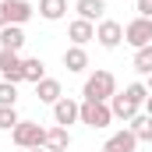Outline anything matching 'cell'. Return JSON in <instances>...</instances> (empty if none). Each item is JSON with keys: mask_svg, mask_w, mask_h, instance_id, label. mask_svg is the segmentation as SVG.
Masks as SVG:
<instances>
[{"mask_svg": "<svg viewBox=\"0 0 152 152\" xmlns=\"http://www.w3.org/2000/svg\"><path fill=\"white\" fill-rule=\"evenodd\" d=\"M81 96L92 99V103H110V99L117 96V78L110 75V71H96V75H88Z\"/></svg>", "mask_w": 152, "mask_h": 152, "instance_id": "obj_1", "label": "cell"}, {"mask_svg": "<svg viewBox=\"0 0 152 152\" xmlns=\"http://www.w3.org/2000/svg\"><path fill=\"white\" fill-rule=\"evenodd\" d=\"M11 142L18 149H46V127L36 120H21L14 131H11Z\"/></svg>", "mask_w": 152, "mask_h": 152, "instance_id": "obj_2", "label": "cell"}, {"mask_svg": "<svg viewBox=\"0 0 152 152\" xmlns=\"http://www.w3.org/2000/svg\"><path fill=\"white\" fill-rule=\"evenodd\" d=\"M81 124H85V127H96V131L110 127V124H113V110H110V103L81 99Z\"/></svg>", "mask_w": 152, "mask_h": 152, "instance_id": "obj_3", "label": "cell"}, {"mask_svg": "<svg viewBox=\"0 0 152 152\" xmlns=\"http://www.w3.org/2000/svg\"><path fill=\"white\" fill-rule=\"evenodd\" d=\"M124 42L127 46H134V50H142V46H149L152 42V18H131L127 25H124Z\"/></svg>", "mask_w": 152, "mask_h": 152, "instance_id": "obj_4", "label": "cell"}, {"mask_svg": "<svg viewBox=\"0 0 152 152\" xmlns=\"http://www.w3.org/2000/svg\"><path fill=\"white\" fill-rule=\"evenodd\" d=\"M96 39H99L103 50H117V46L124 42V25L113 21V18H103V21L96 25Z\"/></svg>", "mask_w": 152, "mask_h": 152, "instance_id": "obj_5", "label": "cell"}, {"mask_svg": "<svg viewBox=\"0 0 152 152\" xmlns=\"http://www.w3.org/2000/svg\"><path fill=\"white\" fill-rule=\"evenodd\" d=\"M0 81H11V85L25 81V71H21V53H14V50H0Z\"/></svg>", "mask_w": 152, "mask_h": 152, "instance_id": "obj_6", "label": "cell"}, {"mask_svg": "<svg viewBox=\"0 0 152 152\" xmlns=\"http://www.w3.org/2000/svg\"><path fill=\"white\" fill-rule=\"evenodd\" d=\"M53 124H60V127L81 124V103H75L71 96H64L60 103H53Z\"/></svg>", "mask_w": 152, "mask_h": 152, "instance_id": "obj_7", "label": "cell"}, {"mask_svg": "<svg viewBox=\"0 0 152 152\" xmlns=\"http://www.w3.org/2000/svg\"><path fill=\"white\" fill-rule=\"evenodd\" d=\"M4 14H7V25H25L36 14V7L28 0H4Z\"/></svg>", "mask_w": 152, "mask_h": 152, "instance_id": "obj_8", "label": "cell"}, {"mask_svg": "<svg viewBox=\"0 0 152 152\" xmlns=\"http://www.w3.org/2000/svg\"><path fill=\"white\" fill-rule=\"evenodd\" d=\"M138 149V138L131 134V127H124V131H113L106 142H103V152H134Z\"/></svg>", "mask_w": 152, "mask_h": 152, "instance_id": "obj_9", "label": "cell"}, {"mask_svg": "<svg viewBox=\"0 0 152 152\" xmlns=\"http://www.w3.org/2000/svg\"><path fill=\"white\" fill-rule=\"evenodd\" d=\"M67 39H71V46H85V42L96 39V25L85 21V18H75V21L67 25Z\"/></svg>", "mask_w": 152, "mask_h": 152, "instance_id": "obj_10", "label": "cell"}, {"mask_svg": "<svg viewBox=\"0 0 152 152\" xmlns=\"http://www.w3.org/2000/svg\"><path fill=\"white\" fill-rule=\"evenodd\" d=\"M110 110H113V120H124V124H131L134 117L142 113V110H138V106H134V103H131L124 92H117L113 99H110Z\"/></svg>", "mask_w": 152, "mask_h": 152, "instance_id": "obj_11", "label": "cell"}, {"mask_svg": "<svg viewBox=\"0 0 152 152\" xmlns=\"http://www.w3.org/2000/svg\"><path fill=\"white\" fill-rule=\"evenodd\" d=\"M75 11H78V18H85V21L99 25V21L106 18V0H78Z\"/></svg>", "mask_w": 152, "mask_h": 152, "instance_id": "obj_12", "label": "cell"}, {"mask_svg": "<svg viewBox=\"0 0 152 152\" xmlns=\"http://www.w3.org/2000/svg\"><path fill=\"white\" fill-rule=\"evenodd\" d=\"M46 149H50V152H67V149H71V131L60 127V124L46 127Z\"/></svg>", "mask_w": 152, "mask_h": 152, "instance_id": "obj_13", "label": "cell"}, {"mask_svg": "<svg viewBox=\"0 0 152 152\" xmlns=\"http://www.w3.org/2000/svg\"><path fill=\"white\" fill-rule=\"evenodd\" d=\"M21 46H25V28H21V25H4V28H0V50L21 53Z\"/></svg>", "mask_w": 152, "mask_h": 152, "instance_id": "obj_14", "label": "cell"}, {"mask_svg": "<svg viewBox=\"0 0 152 152\" xmlns=\"http://www.w3.org/2000/svg\"><path fill=\"white\" fill-rule=\"evenodd\" d=\"M36 96H39V103H50V106H53V103L64 99V88H60L57 78H42V81L36 85Z\"/></svg>", "mask_w": 152, "mask_h": 152, "instance_id": "obj_15", "label": "cell"}, {"mask_svg": "<svg viewBox=\"0 0 152 152\" xmlns=\"http://www.w3.org/2000/svg\"><path fill=\"white\" fill-rule=\"evenodd\" d=\"M64 67H67L71 75H81V71L88 67V53H85V46H67V50H64Z\"/></svg>", "mask_w": 152, "mask_h": 152, "instance_id": "obj_16", "label": "cell"}, {"mask_svg": "<svg viewBox=\"0 0 152 152\" xmlns=\"http://www.w3.org/2000/svg\"><path fill=\"white\" fill-rule=\"evenodd\" d=\"M67 14V0H39V18L42 21H60Z\"/></svg>", "mask_w": 152, "mask_h": 152, "instance_id": "obj_17", "label": "cell"}, {"mask_svg": "<svg viewBox=\"0 0 152 152\" xmlns=\"http://www.w3.org/2000/svg\"><path fill=\"white\" fill-rule=\"evenodd\" d=\"M21 71H25V81L39 85L46 78V64H42V57H21Z\"/></svg>", "mask_w": 152, "mask_h": 152, "instance_id": "obj_18", "label": "cell"}, {"mask_svg": "<svg viewBox=\"0 0 152 152\" xmlns=\"http://www.w3.org/2000/svg\"><path fill=\"white\" fill-rule=\"evenodd\" d=\"M127 127H131V134H134L138 142H149V145H152V117L149 113H138Z\"/></svg>", "mask_w": 152, "mask_h": 152, "instance_id": "obj_19", "label": "cell"}, {"mask_svg": "<svg viewBox=\"0 0 152 152\" xmlns=\"http://www.w3.org/2000/svg\"><path fill=\"white\" fill-rule=\"evenodd\" d=\"M134 71L138 75H152V42L149 46H142V50H134Z\"/></svg>", "mask_w": 152, "mask_h": 152, "instance_id": "obj_20", "label": "cell"}, {"mask_svg": "<svg viewBox=\"0 0 152 152\" xmlns=\"http://www.w3.org/2000/svg\"><path fill=\"white\" fill-rule=\"evenodd\" d=\"M124 96H127V99L142 110V106H145V99H149V85H145V81H131V85L124 88Z\"/></svg>", "mask_w": 152, "mask_h": 152, "instance_id": "obj_21", "label": "cell"}, {"mask_svg": "<svg viewBox=\"0 0 152 152\" xmlns=\"http://www.w3.org/2000/svg\"><path fill=\"white\" fill-rule=\"evenodd\" d=\"M18 124H21V117L14 106H0V131H14Z\"/></svg>", "mask_w": 152, "mask_h": 152, "instance_id": "obj_22", "label": "cell"}, {"mask_svg": "<svg viewBox=\"0 0 152 152\" xmlns=\"http://www.w3.org/2000/svg\"><path fill=\"white\" fill-rule=\"evenodd\" d=\"M14 103H18V85L0 81V106H14Z\"/></svg>", "mask_w": 152, "mask_h": 152, "instance_id": "obj_23", "label": "cell"}, {"mask_svg": "<svg viewBox=\"0 0 152 152\" xmlns=\"http://www.w3.org/2000/svg\"><path fill=\"white\" fill-rule=\"evenodd\" d=\"M142 110H145V113L152 117V92H149V99H145V106H142Z\"/></svg>", "mask_w": 152, "mask_h": 152, "instance_id": "obj_24", "label": "cell"}, {"mask_svg": "<svg viewBox=\"0 0 152 152\" xmlns=\"http://www.w3.org/2000/svg\"><path fill=\"white\" fill-rule=\"evenodd\" d=\"M7 25V14H4V0H0V28Z\"/></svg>", "mask_w": 152, "mask_h": 152, "instance_id": "obj_25", "label": "cell"}, {"mask_svg": "<svg viewBox=\"0 0 152 152\" xmlns=\"http://www.w3.org/2000/svg\"><path fill=\"white\" fill-rule=\"evenodd\" d=\"M25 152H50V149H25Z\"/></svg>", "mask_w": 152, "mask_h": 152, "instance_id": "obj_26", "label": "cell"}, {"mask_svg": "<svg viewBox=\"0 0 152 152\" xmlns=\"http://www.w3.org/2000/svg\"><path fill=\"white\" fill-rule=\"evenodd\" d=\"M145 85H149V92H152V75H149V81H145Z\"/></svg>", "mask_w": 152, "mask_h": 152, "instance_id": "obj_27", "label": "cell"}]
</instances>
